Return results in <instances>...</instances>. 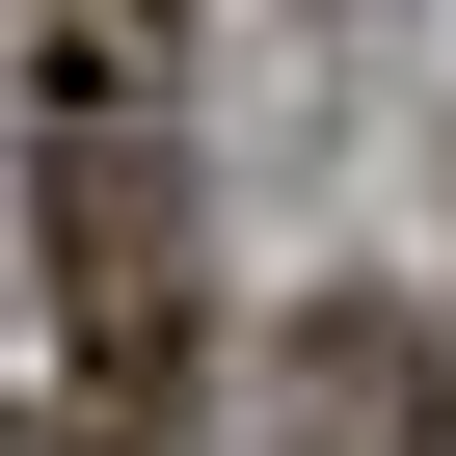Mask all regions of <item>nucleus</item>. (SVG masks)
<instances>
[{
    "label": "nucleus",
    "instance_id": "obj_1",
    "mask_svg": "<svg viewBox=\"0 0 456 456\" xmlns=\"http://www.w3.org/2000/svg\"><path fill=\"white\" fill-rule=\"evenodd\" d=\"M28 215H54V429L188 456V403H215V242H188V81L134 28L28 54Z\"/></svg>",
    "mask_w": 456,
    "mask_h": 456
},
{
    "label": "nucleus",
    "instance_id": "obj_2",
    "mask_svg": "<svg viewBox=\"0 0 456 456\" xmlns=\"http://www.w3.org/2000/svg\"><path fill=\"white\" fill-rule=\"evenodd\" d=\"M54 456H108V429H54Z\"/></svg>",
    "mask_w": 456,
    "mask_h": 456
}]
</instances>
